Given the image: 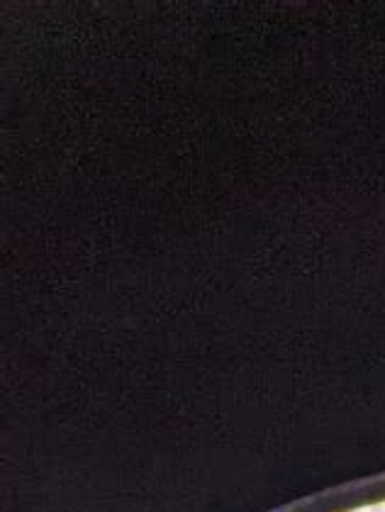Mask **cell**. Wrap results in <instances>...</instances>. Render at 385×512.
<instances>
[{"label": "cell", "mask_w": 385, "mask_h": 512, "mask_svg": "<svg viewBox=\"0 0 385 512\" xmlns=\"http://www.w3.org/2000/svg\"><path fill=\"white\" fill-rule=\"evenodd\" d=\"M371 512H385V503H378V505H373Z\"/></svg>", "instance_id": "6da1fadb"}]
</instances>
